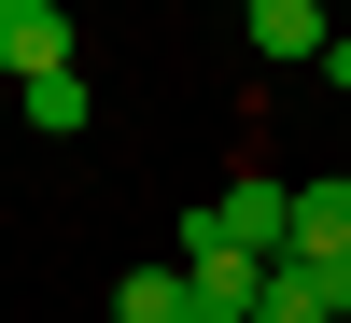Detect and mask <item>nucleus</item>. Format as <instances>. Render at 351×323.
I'll use <instances>...</instances> for the list:
<instances>
[{
  "label": "nucleus",
  "mask_w": 351,
  "mask_h": 323,
  "mask_svg": "<svg viewBox=\"0 0 351 323\" xmlns=\"http://www.w3.org/2000/svg\"><path fill=\"white\" fill-rule=\"evenodd\" d=\"M183 296H197V323H253V309H267V267L197 211V225H183Z\"/></svg>",
  "instance_id": "nucleus-1"
},
{
  "label": "nucleus",
  "mask_w": 351,
  "mask_h": 323,
  "mask_svg": "<svg viewBox=\"0 0 351 323\" xmlns=\"http://www.w3.org/2000/svg\"><path fill=\"white\" fill-rule=\"evenodd\" d=\"M253 323H351V253H281Z\"/></svg>",
  "instance_id": "nucleus-2"
},
{
  "label": "nucleus",
  "mask_w": 351,
  "mask_h": 323,
  "mask_svg": "<svg viewBox=\"0 0 351 323\" xmlns=\"http://www.w3.org/2000/svg\"><path fill=\"white\" fill-rule=\"evenodd\" d=\"M253 56H267V71H324V43H337V0H253Z\"/></svg>",
  "instance_id": "nucleus-3"
},
{
  "label": "nucleus",
  "mask_w": 351,
  "mask_h": 323,
  "mask_svg": "<svg viewBox=\"0 0 351 323\" xmlns=\"http://www.w3.org/2000/svg\"><path fill=\"white\" fill-rule=\"evenodd\" d=\"M211 225L253 253V267H281V253H295V183H225V197H211Z\"/></svg>",
  "instance_id": "nucleus-4"
},
{
  "label": "nucleus",
  "mask_w": 351,
  "mask_h": 323,
  "mask_svg": "<svg viewBox=\"0 0 351 323\" xmlns=\"http://www.w3.org/2000/svg\"><path fill=\"white\" fill-rule=\"evenodd\" d=\"M0 71H14V84L71 71V14H56V0H0Z\"/></svg>",
  "instance_id": "nucleus-5"
},
{
  "label": "nucleus",
  "mask_w": 351,
  "mask_h": 323,
  "mask_svg": "<svg viewBox=\"0 0 351 323\" xmlns=\"http://www.w3.org/2000/svg\"><path fill=\"white\" fill-rule=\"evenodd\" d=\"M112 323H197L183 267H127V281H112Z\"/></svg>",
  "instance_id": "nucleus-6"
},
{
  "label": "nucleus",
  "mask_w": 351,
  "mask_h": 323,
  "mask_svg": "<svg viewBox=\"0 0 351 323\" xmlns=\"http://www.w3.org/2000/svg\"><path fill=\"white\" fill-rule=\"evenodd\" d=\"M295 253H351V183H295Z\"/></svg>",
  "instance_id": "nucleus-7"
},
{
  "label": "nucleus",
  "mask_w": 351,
  "mask_h": 323,
  "mask_svg": "<svg viewBox=\"0 0 351 323\" xmlns=\"http://www.w3.org/2000/svg\"><path fill=\"white\" fill-rule=\"evenodd\" d=\"M14 99H28V127H43V141L84 127V71H43V84H14Z\"/></svg>",
  "instance_id": "nucleus-8"
},
{
  "label": "nucleus",
  "mask_w": 351,
  "mask_h": 323,
  "mask_svg": "<svg viewBox=\"0 0 351 323\" xmlns=\"http://www.w3.org/2000/svg\"><path fill=\"white\" fill-rule=\"evenodd\" d=\"M324 71H337V84H351V28H337V43H324Z\"/></svg>",
  "instance_id": "nucleus-9"
},
{
  "label": "nucleus",
  "mask_w": 351,
  "mask_h": 323,
  "mask_svg": "<svg viewBox=\"0 0 351 323\" xmlns=\"http://www.w3.org/2000/svg\"><path fill=\"white\" fill-rule=\"evenodd\" d=\"M225 14H253V0H225Z\"/></svg>",
  "instance_id": "nucleus-10"
}]
</instances>
